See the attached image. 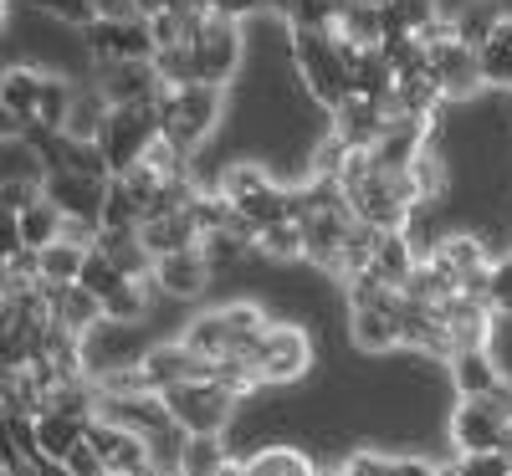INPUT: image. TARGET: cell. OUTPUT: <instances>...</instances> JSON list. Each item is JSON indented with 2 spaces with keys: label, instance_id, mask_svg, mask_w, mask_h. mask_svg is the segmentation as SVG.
Wrapping results in <instances>:
<instances>
[{
  "label": "cell",
  "instance_id": "obj_1",
  "mask_svg": "<svg viewBox=\"0 0 512 476\" xmlns=\"http://www.w3.org/2000/svg\"><path fill=\"white\" fill-rule=\"evenodd\" d=\"M338 190H344L349 210L374 231H400L420 200L410 185V169H384L374 154H359V149L344 169V180H338Z\"/></svg>",
  "mask_w": 512,
  "mask_h": 476
},
{
  "label": "cell",
  "instance_id": "obj_2",
  "mask_svg": "<svg viewBox=\"0 0 512 476\" xmlns=\"http://www.w3.org/2000/svg\"><path fill=\"white\" fill-rule=\"evenodd\" d=\"M221 82H190V88H164L159 93V134L195 154L221 123Z\"/></svg>",
  "mask_w": 512,
  "mask_h": 476
},
{
  "label": "cell",
  "instance_id": "obj_3",
  "mask_svg": "<svg viewBox=\"0 0 512 476\" xmlns=\"http://www.w3.org/2000/svg\"><path fill=\"white\" fill-rule=\"evenodd\" d=\"M297 41V72H303V82L313 88L318 103L338 108L349 93H354V67H349V47L338 31H292Z\"/></svg>",
  "mask_w": 512,
  "mask_h": 476
},
{
  "label": "cell",
  "instance_id": "obj_4",
  "mask_svg": "<svg viewBox=\"0 0 512 476\" xmlns=\"http://www.w3.org/2000/svg\"><path fill=\"white\" fill-rule=\"evenodd\" d=\"M164 405H169V415L190 430V436H221L226 420H231L236 395H231L221 379H185L175 389H164Z\"/></svg>",
  "mask_w": 512,
  "mask_h": 476
},
{
  "label": "cell",
  "instance_id": "obj_5",
  "mask_svg": "<svg viewBox=\"0 0 512 476\" xmlns=\"http://www.w3.org/2000/svg\"><path fill=\"white\" fill-rule=\"evenodd\" d=\"M190 52H195V67H200V82H226L236 77L241 67V31H236V16H221V11H205V21L195 26L190 36Z\"/></svg>",
  "mask_w": 512,
  "mask_h": 476
},
{
  "label": "cell",
  "instance_id": "obj_6",
  "mask_svg": "<svg viewBox=\"0 0 512 476\" xmlns=\"http://www.w3.org/2000/svg\"><path fill=\"white\" fill-rule=\"evenodd\" d=\"M159 139V103H139V108H113V123L103 134V154L113 164V175H123V169H134L149 144Z\"/></svg>",
  "mask_w": 512,
  "mask_h": 476
},
{
  "label": "cell",
  "instance_id": "obj_7",
  "mask_svg": "<svg viewBox=\"0 0 512 476\" xmlns=\"http://www.w3.org/2000/svg\"><path fill=\"white\" fill-rule=\"evenodd\" d=\"M425 67H431V77L441 82L446 98H472L477 88H487L482 77V52L472 47V41H436V47H425Z\"/></svg>",
  "mask_w": 512,
  "mask_h": 476
},
{
  "label": "cell",
  "instance_id": "obj_8",
  "mask_svg": "<svg viewBox=\"0 0 512 476\" xmlns=\"http://www.w3.org/2000/svg\"><path fill=\"white\" fill-rule=\"evenodd\" d=\"M139 374H144V389L164 395V389H175L185 379H216V359H200L190 343H154V349L139 359Z\"/></svg>",
  "mask_w": 512,
  "mask_h": 476
},
{
  "label": "cell",
  "instance_id": "obj_9",
  "mask_svg": "<svg viewBox=\"0 0 512 476\" xmlns=\"http://www.w3.org/2000/svg\"><path fill=\"white\" fill-rule=\"evenodd\" d=\"M313 369V343L297 323H267L262 338V379L267 384H292Z\"/></svg>",
  "mask_w": 512,
  "mask_h": 476
},
{
  "label": "cell",
  "instance_id": "obj_10",
  "mask_svg": "<svg viewBox=\"0 0 512 476\" xmlns=\"http://www.w3.org/2000/svg\"><path fill=\"white\" fill-rule=\"evenodd\" d=\"M88 47L98 62H154L159 41H154L149 21H93Z\"/></svg>",
  "mask_w": 512,
  "mask_h": 476
},
{
  "label": "cell",
  "instance_id": "obj_11",
  "mask_svg": "<svg viewBox=\"0 0 512 476\" xmlns=\"http://www.w3.org/2000/svg\"><path fill=\"white\" fill-rule=\"evenodd\" d=\"M88 441L98 446V456L108 461L113 476H144V471H149V441L139 436V430L93 415V420H88Z\"/></svg>",
  "mask_w": 512,
  "mask_h": 476
},
{
  "label": "cell",
  "instance_id": "obj_12",
  "mask_svg": "<svg viewBox=\"0 0 512 476\" xmlns=\"http://www.w3.org/2000/svg\"><path fill=\"white\" fill-rule=\"evenodd\" d=\"M47 200L62 215H77V221H98L103 226L108 180L103 175H77V169H52V175H47Z\"/></svg>",
  "mask_w": 512,
  "mask_h": 476
},
{
  "label": "cell",
  "instance_id": "obj_13",
  "mask_svg": "<svg viewBox=\"0 0 512 476\" xmlns=\"http://www.w3.org/2000/svg\"><path fill=\"white\" fill-rule=\"evenodd\" d=\"M384 123H390V103H379V98H364V93H349L344 103L333 108V134L344 139L349 149L369 154L384 134Z\"/></svg>",
  "mask_w": 512,
  "mask_h": 476
},
{
  "label": "cell",
  "instance_id": "obj_14",
  "mask_svg": "<svg viewBox=\"0 0 512 476\" xmlns=\"http://www.w3.org/2000/svg\"><path fill=\"white\" fill-rule=\"evenodd\" d=\"M436 313H441V323H446V333H451V343H456V354L461 349H487V318H492V302L487 297H472V292H451V297H441L436 302Z\"/></svg>",
  "mask_w": 512,
  "mask_h": 476
},
{
  "label": "cell",
  "instance_id": "obj_15",
  "mask_svg": "<svg viewBox=\"0 0 512 476\" xmlns=\"http://www.w3.org/2000/svg\"><path fill=\"white\" fill-rule=\"evenodd\" d=\"M210 256L200 251V246H185V251H169V256H159L154 262V287L159 292H169V297H200L205 287H210Z\"/></svg>",
  "mask_w": 512,
  "mask_h": 476
},
{
  "label": "cell",
  "instance_id": "obj_16",
  "mask_svg": "<svg viewBox=\"0 0 512 476\" xmlns=\"http://www.w3.org/2000/svg\"><path fill=\"white\" fill-rule=\"evenodd\" d=\"M82 441H88V420H77V415L47 410V415L31 420V451H36V461H47V466H62Z\"/></svg>",
  "mask_w": 512,
  "mask_h": 476
},
{
  "label": "cell",
  "instance_id": "obj_17",
  "mask_svg": "<svg viewBox=\"0 0 512 476\" xmlns=\"http://www.w3.org/2000/svg\"><path fill=\"white\" fill-rule=\"evenodd\" d=\"M451 436H456L461 451H502L507 420L487 400H461L456 415H451Z\"/></svg>",
  "mask_w": 512,
  "mask_h": 476
},
{
  "label": "cell",
  "instance_id": "obj_18",
  "mask_svg": "<svg viewBox=\"0 0 512 476\" xmlns=\"http://www.w3.org/2000/svg\"><path fill=\"white\" fill-rule=\"evenodd\" d=\"M41 287H47V302H52V323H62V328H72L82 338L103 323V297L93 287H82V282H67V287L41 282Z\"/></svg>",
  "mask_w": 512,
  "mask_h": 476
},
{
  "label": "cell",
  "instance_id": "obj_19",
  "mask_svg": "<svg viewBox=\"0 0 512 476\" xmlns=\"http://www.w3.org/2000/svg\"><path fill=\"white\" fill-rule=\"evenodd\" d=\"M108 123H113V103L103 88H72V108L62 118V134L77 139V144H103L108 134Z\"/></svg>",
  "mask_w": 512,
  "mask_h": 476
},
{
  "label": "cell",
  "instance_id": "obj_20",
  "mask_svg": "<svg viewBox=\"0 0 512 476\" xmlns=\"http://www.w3.org/2000/svg\"><path fill=\"white\" fill-rule=\"evenodd\" d=\"M139 236H144V246L154 251V262H159V256H169V251L200 246V221L190 215V205H185V210H164V215H149V221L139 226Z\"/></svg>",
  "mask_w": 512,
  "mask_h": 476
},
{
  "label": "cell",
  "instance_id": "obj_21",
  "mask_svg": "<svg viewBox=\"0 0 512 476\" xmlns=\"http://www.w3.org/2000/svg\"><path fill=\"white\" fill-rule=\"evenodd\" d=\"M16 215V236H21V246L26 251H47V246H57L62 241V226H67V215L41 195L36 205H26V210H11Z\"/></svg>",
  "mask_w": 512,
  "mask_h": 476
},
{
  "label": "cell",
  "instance_id": "obj_22",
  "mask_svg": "<svg viewBox=\"0 0 512 476\" xmlns=\"http://www.w3.org/2000/svg\"><path fill=\"white\" fill-rule=\"evenodd\" d=\"M98 251L108 256L123 277H139L144 282V272H154V251L144 246L139 231H98Z\"/></svg>",
  "mask_w": 512,
  "mask_h": 476
},
{
  "label": "cell",
  "instance_id": "obj_23",
  "mask_svg": "<svg viewBox=\"0 0 512 476\" xmlns=\"http://www.w3.org/2000/svg\"><path fill=\"white\" fill-rule=\"evenodd\" d=\"M451 379H456L461 400H477V395H487L492 384H502V369L492 364L487 349H461V354H451Z\"/></svg>",
  "mask_w": 512,
  "mask_h": 476
},
{
  "label": "cell",
  "instance_id": "obj_24",
  "mask_svg": "<svg viewBox=\"0 0 512 476\" xmlns=\"http://www.w3.org/2000/svg\"><path fill=\"white\" fill-rule=\"evenodd\" d=\"M420 267V251L405 241V231H379V246H374V272L390 282V287H405Z\"/></svg>",
  "mask_w": 512,
  "mask_h": 476
},
{
  "label": "cell",
  "instance_id": "obj_25",
  "mask_svg": "<svg viewBox=\"0 0 512 476\" xmlns=\"http://www.w3.org/2000/svg\"><path fill=\"white\" fill-rule=\"evenodd\" d=\"M441 98H446V93H441V82L431 77V67H415V72H400L390 108H400V113H415V118H431Z\"/></svg>",
  "mask_w": 512,
  "mask_h": 476
},
{
  "label": "cell",
  "instance_id": "obj_26",
  "mask_svg": "<svg viewBox=\"0 0 512 476\" xmlns=\"http://www.w3.org/2000/svg\"><path fill=\"white\" fill-rule=\"evenodd\" d=\"M185 343L200 354V359H226L231 349H236V328L226 323V313L216 308V313H205V318H195L190 323V333H185Z\"/></svg>",
  "mask_w": 512,
  "mask_h": 476
},
{
  "label": "cell",
  "instance_id": "obj_27",
  "mask_svg": "<svg viewBox=\"0 0 512 476\" xmlns=\"http://www.w3.org/2000/svg\"><path fill=\"white\" fill-rule=\"evenodd\" d=\"M333 31L344 36L349 47H379V41L390 36V26H384V0L379 6H344V16H338Z\"/></svg>",
  "mask_w": 512,
  "mask_h": 476
},
{
  "label": "cell",
  "instance_id": "obj_28",
  "mask_svg": "<svg viewBox=\"0 0 512 476\" xmlns=\"http://www.w3.org/2000/svg\"><path fill=\"white\" fill-rule=\"evenodd\" d=\"M41 82H47V77H36V72H26V67H11V77H6V113L16 118V134H21L26 123H36Z\"/></svg>",
  "mask_w": 512,
  "mask_h": 476
},
{
  "label": "cell",
  "instance_id": "obj_29",
  "mask_svg": "<svg viewBox=\"0 0 512 476\" xmlns=\"http://www.w3.org/2000/svg\"><path fill=\"white\" fill-rule=\"evenodd\" d=\"M256 251L272 256V262H292V256H303L308 241H303V215H287L277 226H262L256 231Z\"/></svg>",
  "mask_w": 512,
  "mask_h": 476
},
{
  "label": "cell",
  "instance_id": "obj_30",
  "mask_svg": "<svg viewBox=\"0 0 512 476\" xmlns=\"http://www.w3.org/2000/svg\"><path fill=\"white\" fill-rule=\"evenodd\" d=\"M41 256V282H82V267H88V246H72V241H57L47 251H36Z\"/></svg>",
  "mask_w": 512,
  "mask_h": 476
},
{
  "label": "cell",
  "instance_id": "obj_31",
  "mask_svg": "<svg viewBox=\"0 0 512 476\" xmlns=\"http://www.w3.org/2000/svg\"><path fill=\"white\" fill-rule=\"evenodd\" d=\"M139 226H144V205L123 185V175H113L108 200H103V231H139Z\"/></svg>",
  "mask_w": 512,
  "mask_h": 476
},
{
  "label": "cell",
  "instance_id": "obj_32",
  "mask_svg": "<svg viewBox=\"0 0 512 476\" xmlns=\"http://www.w3.org/2000/svg\"><path fill=\"white\" fill-rule=\"evenodd\" d=\"M154 72H159L164 88H190V82H200V67H195L190 41H180V47H159V52H154Z\"/></svg>",
  "mask_w": 512,
  "mask_h": 476
},
{
  "label": "cell",
  "instance_id": "obj_33",
  "mask_svg": "<svg viewBox=\"0 0 512 476\" xmlns=\"http://www.w3.org/2000/svg\"><path fill=\"white\" fill-rule=\"evenodd\" d=\"M431 21H441V6L436 0H384V26L390 31H425Z\"/></svg>",
  "mask_w": 512,
  "mask_h": 476
},
{
  "label": "cell",
  "instance_id": "obj_34",
  "mask_svg": "<svg viewBox=\"0 0 512 476\" xmlns=\"http://www.w3.org/2000/svg\"><path fill=\"white\" fill-rule=\"evenodd\" d=\"M277 180L267 175L262 164H231L226 175H221V195L231 200V205H246L251 195H262V190H272Z\"/></svg>",
  "mask_w": 512,
  "mask_h": 476
},
{
  "label": "cell",
  "instance_id": "obj_35",
  "mask_svg": "<svg viewBox=\"0 0 512 476\" xmlns=\"http://www.w3.org/2000/svg\"><path fill=\"white\" fill-rule=\"evenodd\" d=\"M451 21H456V36H461V41H472V47H487L492 31L502 26V11H497V6H487V0H477V6L456 11Z\"/></svg>",
  "mask_w": 512,
  "mask_h": 476
},
{
  "label": "cell",
  "instance_id": "obj_36",
  "mask_svg": "<svg viewBox=\"0 0 512 476\" xmlns=\"http://www.w3.org/2000/svg\"><path fill=\"white\" fill-rule=\"evenodd\" d=\"M246 476H313V466H308V456H297L287 446H272V451L246 461Z\"/></svg>",
  "mask_w": 512,
  "mask_h": 476
},
{
  "label": "cell",
  "instance_id": "obj_37",
  "mask_svg": "<svg viewBox=\"0 0 512 476\" xmlns=\"http://www.w3.org/2000/svg\"><path fill=\"white\" fill-rule=\"evenodd\" d=\"M144 313V287H139V277H123L113 292H103V318L108 323H134Z\"/></svg>",
  "mask_w": 512,
  "mask_h": 476
},
{
  "label": "cell",
  "instance_id": "obj_38",
  "mask_svg": "<svg viewBox=\"0 0 512 476\" xmlns=\"http://www.w3.org/2000/svg\"><path fill=\"white\" fill-rule=\"evenodd\" d=\"M221 471H226L221 436H190V451H185V476H221Z\"/></svg>",
  "mask_w": 512,
  "mask_h": 476
},
{
  "label": "cell",
  "instance_id": "obj_39",
  "mask_svg": "<svg viewBox=\"0 0 512 476\" xmlns=\"http://www.w3.org/2000/svg\"><path fill=\"white\" fill-rule=\"evenodd\" d=\"M410 185H415L420 200H441V190H446V169H441V159L420 149L415 164H410Z\"/></svg>",
  "mask_w": 512,
  "mask_h": 476
},
{
  "label": "cell",
  "instance_id": "obj_40",
  "mask_svg": "<svg viewBox=\"0 0 512 476\" xmlns=\"http://www.w3.org/2000/svg\"><path fill=\"white\" fill-rule=\"evenodd\" d=\"M482 52V77L492 82V88H512V47H502V41H487Z\"/></svg>",
  "mask_w": 512,
  "mask_h": 476
},
{
  "label": "cell",
  "instance_id": "obj_41",
  "mask_svg": "<svg viewBox=\"0 0 512 476\" xmlns=\"http://www.w3.org/2000/svg\"><path fill=\"white\" fill-rule=\"evenodd\" d=\"M487 302H492V313H512V251L487 272Z\"/></svg>",
  "mask_w": 512,
  "mask_h": 476
},
{
  "label": "cell",
  "instance_id": "obj_42",
  "mask_svg": "<svg viewBox=\"0 0 512 476\" xmlns=\"http://www.w3.org/2000/svg\"><path fill=\"white\" fill-rule=\"evenodd\" d=\"M456 476H512V461L502 451H461Z\"/></svg>",
  "mask_w": 512,
  "mask_h": 476
},
{
  "label": "cell",
  "instance_id": "obj_43",
  "mask_svg": "<svg viewBox=\"0 0 512 476\" xmlns=\"http://www.w3.org/2000/svg\"><path fill=\"white\" fill-rule=\"evenodd\" d=\"M118 282H123V272H118V267L108 262V256L93 246V251H88V267H82V287H93V292L103 297V292H113Z\"/></svg>",
  "mask_w": 512,
  "mask_h": 476
},
{
  "label": "cell",
  "instance_id": "obj_44",
  "mask_svg": "<svg viewBox=\"0 0 512 476\" xmlns=\"http://www.w3.org/2000/svg\"><path fill=\"white\" fill-rule=\"evenodd\" d=\"M246 246H251V241H241L236 231H205V236H200V251H205L216 267H221V262H236Z\"/></svg>",
  "mask_w": 512,
  "mask_h": 476
},
{
  "label": "cell",
  "instance_id": "obj_45",
  "mask_svg": "<svg viewBox=\"0 0 512 476\" xmlns=\"http://www.w3.org/2000/svg\"><path fill=\"white\" fill-rule=\"evenodd\" d=\"M41 11H52V16H62L67 26H82L88 31L93 21H98V11H93V0H36Z\"/></svg>",
  "mask_w": 512,
  "mask_h": 476
},
{
  "label": "cell",
  "instance_id": "obj_46",
  "mask_svg": "<svg viewBox=\"0 0 512 476\" xmlns=\"http://www.w3.org/2000/svg\"><path fill=\"white\" fill-rule=\"evenodd\" d=\"M62 466H67L72 476H113V471H108V461L98 456V446H93V441H82V446H77V451H72Z\"/></svg>",
  "mask_w": 512,
  "mask_h": 476
},
{
  "label": "cell",
  "instance_id": "obj_47",
  "mask_svg": "<svg viewBox=\"0 0 512 476\" xmlns=\"http://www.w3.org/2000/svg\"><path fill=\"white\" fill-rule=\"evenodd\" d=\"M98 21H149L139 0H93Z\"/></svg>",
  "mask_w": 512,
  "mask_h": 476
},
{
  "label": "cell",
  "instance_id": "obj_48",
  "mask_svg": "<svg viewBox=\"0 0 512 476\" xmlns=\"http://www.w3.org/2000/svg\"><path fill=\"white\" fill-rule=\"evenodd\" d=\"M384 471L390 476H446V471H436L431 461H420V456H395V461H384Z\"/></svg>",
  "mask_w": 512,
  "mask_h": 476
},
{
  "label": "cell",
  "instance_id": "obj_49",
  "mask_svg": "<svg viewBox=\"0 0 512 476\" xmlns=\"http://www.w3.org/2000/svg\"><path fill=\"white\" fill-rule=\"evenodd\" d=\"M477 400H487V405H492V410H497V415H502V420L512 425V379H502V384H492V389H487V395H477Z\"/></svg>",
  "mask_w": 512,
  "mask_h": 476
},
{
  "label": "cell",
  "instance_id": "obj_50",
  "mask_svg": "<svg viewBox=\"0 0 512 476\" xmlns=\"http://www.w3.org/2000/svg\"><path fill=\"white\" fill-rule=\"evenodd\" d=\"M6 476H47V461L36 466V461H21V456H11V461H6Z\"/></svg>",
  "mask_w": 512,
  "mask_h": 476
},
{
  "label": "cell",
  "instance_id": "obj_51",
  "mask_svg": "<svg viewBox=\"0 0 512 476\" xmlns=\"http://www.w3.org/2000/svg\"><path fill=\"white\" fill-rule=\"evenodd\" d=\"M251 6H262V0H210V11H221V16H241Z\"/></svg>",
  "mask_w": 512,
  "mask_h": 476
},
{
  "label": "cell",
  "instance_id": "obj_52",
  "mask_svg": "<svg viewBox=\"0 0 512 476\" xmlns=\"http://www.w3.org/2000/svg\"><path fill=\"white\" fill-rule=\"evenodd\" d=\"M502 456L512 461V425H507V436H502Z\"/></svg>",
  "mask_w": 512,
  "mask_h": 476
},
{
  "label": "cell",
  "instance_id": "obj_53",
  "mask_svg": "<svg viewBox=\"0 0 512 476\" xmlns=\"http://www.w3.org/2000/svg\"><path fill=\"white\" fill-rule=\"evenodd\" d=\"M344 6H379V0H344Z\"/></svg>",
  "mask_w": 512,
  "mask_h": 476
},
{
  "label": "cell",
  "instance_id": "obj_54",
  "mask_svg": "<svg viewBox=\"0 0 512 476\" xmlns=\"http://www.w3.org/2000/svg\"><path fill=\"white\" fill-rule=\"evenodd\" d=\"M262 6H282V11H287V0H262Z\"/></svg>",
  "mask_w": 512,
  "mask_h": 476
}]
</instances>
